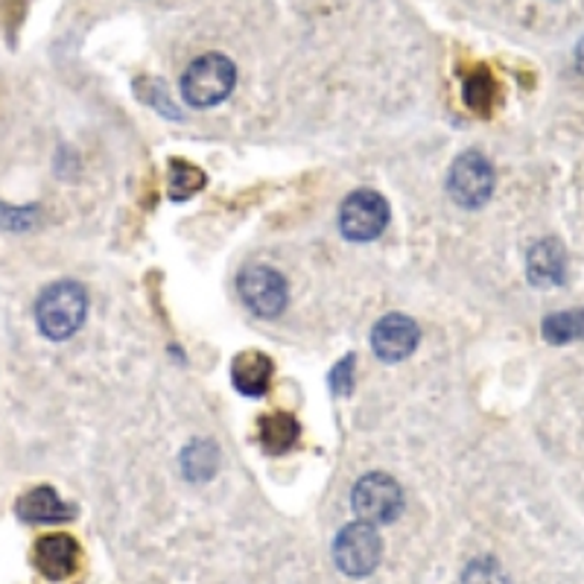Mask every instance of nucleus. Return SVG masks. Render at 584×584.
Returning a JSON list of instances; mask_svg holds the SVG:
<instances>
[{
	"label": "nucleus",
	"instance_id": "obj_1",
	"mask_svg": "<svg viewBox=\"0 0 584 584\" xmlns=\"http://www.w3.org/2000/svg\"><path fill=\"white\" fill-rule=\"evenodd\" d=\"M88 313V295L77 281H59L42 290L35 301V325L47 339L61 342L77 334Z\"/></svg>",
	"mask_w": 584,
	"mask_h": 584
},
{
	"label": "nucleus",
	"instance_id": "obj_2",
	"mask_svg": "<svg viewBox=\"0 0 584 584\" xmlns=\"http://www.w3.org/2000/svg\"><path fill=\"white\" fill-rule=\"evenodd\" d=\"M234 82H237L234 61L223 53H205L184 70L181 97L193 109H211V105L223 103L225 97L232 94Z\"/></svg>",
	"mask_w": 584,
	"mask_h": 584
},
{
	"label": "nucleus",
	"instance_id": "obj_3",
	"mask_svg": "<svg viewBox=\"0 0 584 584\" xmlns=\"http://www.w3.org/2000/svg\"><path fill=\"white\" fill-rule=\"evenodd\" d=\"M351 503L362 524L386 526L404 512V491L386 473H369L353 485Z\"/></svg>",
	"mask_w": 584,
	"mask_h": 584
},
{
	"label": "nucleus",
	"instance_id": "obj_4",
	"mask_svg": "<svg viewBox=\"0 0 584 584\" xmlns=\"http://www.w3.org/2000/svg\"><path fill=\"white\" fill-rule=\"evenodd\" d=\"M383 555V543H380L378 529L371 524H351L345 526L342 532L336 535L334 559L336 568L342 570L345 576L366 579L371 576L380 564Z\"/></svg>",
	"mask_w": 584,
	"mask_h": 584
},
{
	"label": "nucleus",
	"instance_id": "obj_5",
	"mask_svg": "<svg viewBox=\"0 0 584 584\" xmlns=\"http://www.w3.org/2000/svg\"><path fill=\"white\" fill-rule=\"evenodd\" d=\"M447 193L462 207L485 205L494 193V167L488 158L480 153L459 155L447 176Z\"/></svg>",
	"mask_w": 584,
	"mask_h": 584
},
{
	"label": "nucleus",
	"instance_id": "obj_6",
	"mask_svg": "<svg viewBox=\"0 0 584 584\" xmlns=\"http://www.w3.org/2000/svg\"><path fill=\"white\" fill-rule=\"evenodd\" d=\"M389 223L386 199L374 190H357L339 207V232L353 243H369L383 234Z\"/></svg>",
	"mask_w": 584,
	"mask_h": 584
},
{
	"label": "nucleus",
	"instance_id": "obj_7",
	"mask_svg": "<svg viewBox=\"0 0 584 584\" xmlns=\"http://www.w3.org/2000/svg\"><path fill=\"white\" fill-rule=\"evenodd\" d=\"M243 304L260 318H276L287 307V281L269 267H249L237 281Z\"/></svg>",
	"mask_w": 584,
	"mask_h": 584
},
{
	"label": "nucleus",
	"instance_id": "obj_8",
	"mask_svg": "<svg viewBox=\"0 0 584 584\" xmlns=\"http://www.w3.org/2000/svg\"><path fill=\"white\" fill-rule=\"evenodd\" d=\"M418 339H422V330L404 313H389L371 330V348L386 362L406 360L418 348Z\"/></svg>",
	"mask_w": 584,
	"mask_h": 584
},
{
	"label": "nucleus",
	"instance_id": "obj_9",
	"mask_svg": "<svg viewBox=\"0 0 584 584\" xmlns=\"http://www.w3.org/2000/svg\"><path fill=\"white\" fill-rule=\"evenodd\" d=\"M33 561L38 573L50 582H61L68 579L79 564V543L65 532L44 535L35 541Z\"/></svg>",
	"mask_w": 584,
	"mask_h": 584
},
{
	"label": "nucleus",
	"instance_id": "obj_10",
	"mask_svg": "<svg viewBox=\"0 0 584 584\" xmlns=\"http://www.w3.org/2000/svg\"><path fill=\"white\" fill-rule=\"evenodd\" d=\"M15 515L18 520H24V524H65V520H70L77 512H74V506H68L50 485H42V488H33L30 494L18 499Z\"/></svg>",
	"mask_w": 584,
	"mask_h": 584
},
{
	"label": "nucleus",
	"instance_id": "obj_11",
	"mask_svg": "<svg viewBox=\"0 0 584 584\" xmlns=\"http://www.w3.org/2000/svg\"><path fill=\"white\" fill-rule=\"evenodd\" d=\"M568 258H564V246L559 240H541L535 243L526 258V272L538 287H555L564 281L568 272Z\"/></svg>",
	"mask_w": 584,
	"mask_h": 584
},
{
	"label": "nucleus",
	"instance_id": "obj_12",
	"mask_svg": "<svg viewBox=\"0 0 584 584\" xmlns=\"http://www.w3.org/2000/svg\"><path fill=\"white\" fill-rule=\"evenodd\" d=\"M269 380H272V360L260 351L240 353L232 366V383L240 395L260 397L267 395Z\"/></svg>",
	"mask_w": 584,
	"mask_h": 584
},
{
	"label": "nucleus",
	"instance_id": "obj_13",
	"mask_svg": "<svg viewBox=\"0 0 584 584\" xmlns=\"http://www.w3.org/2000/svg\"><path fill=\"white\" fill-rule=\"evenodd\" d=\"M299 422L287 413L267 415V418L260 422V445H263V450H267L269 456L290 453L292 447L299 445Z\"/></svg>",
	"mask_w": 584,
	"mask_h": 584
},
{
	"label": "nucleus",
	"instance_id": "obj_14",
	"mask_svg": "<svg viewBox=\"0 0 584 584\" xmlns=\"http://www.w3.org/2000/svg\"><path fill=\"white\" fill-rule=\"evenodd\" d=\"M216 468H220V453H216V447L211 445V441L202 438V441H190V445L184 447V453H181V471H184L188 480H211Z\"/></svg>",
	"mask_w": 584,
	"mask_h": 584
},
{
	"label": "nucleus",
	"instance_id": "obj_15",
	"mask_svg": "<svg viewBox=\"0 0 584 584\" xmlns=\"http://www.w3.org/2000/svg\"><path fill=\"white\" fill-rule=\"evenodd\" d=\"M543 339L552 345L576 342L584 339V307L568 310V313H552L543 318Z\"/></svg>",
	"mask_w": 584,
	"mask_h": 584
},
{
	"label": "nucleus",
	"instance_id": "obj_16",
	"mask_svg": "<svg viewBox=\"0 0 584 584\" xmlns=\"http://www.w3.org/2000/svg\"><path fill=\"white\" fill-rule=\"evenodd\" d=\"M462 97L471 112L476 114L491 112V103L497 100V82H494V77L488 74V68H476L471 77L464 79Z\"/></svg>",
	"mask_w": 584,
	"mask_h": 584
},
{
	"label": "nucleus",
	"instance_id": "obj_17",
	"mask_svg": "<svg viewBox=\"0 0 584 584\" xmlns=\"http://www.w3.org/2000/svg\"><path fill=\"white\" fill-rule=\"evenodd\" d=\"M202 188H205V172L199 170V167H193L188 161L170 164V196L176 202H184V199H190Z\"/></svg>",
	"mask_w": 584,
	"mask_h": 584
},
{
	"label": "nucleus",
	"instance_id": "obj_18",
	"mask_svg": "<svg viewBox=\"0 0 584 584\" xmlns=\"http://www.w3.org/2000/svg\"><path fill=\"white\" fill-rule=\"evenodd\" d=\"M462 584H506V576L494 559H473L464 568Z\"/></svg>",
	"mask_w": 584,
	"mask_h": 584
},
{
	"label": "nucleus",
	"instance_id": "obj_19",
	"mask_svg": "<svg viewBox=\"0 0 584 584\" xmlns=\"http://www.w3.org/2000/svg\"><path fill=\"white\" fill-rule=\"evenodd\" d=\"M35 207H7L0 205V225L3 228H30L35 223Z\"/></svg>",
	"mask_w": 584,
	"mask_h": 584
},
{
	"label": "nucleus",
	"instance_id": "obj_20",
	"mask_svg": "<svg viewBox=\"0 0 584 584\" xmlns=\"http://www.w3.org/2000/svg\"><path fill=\"white\" fill-rule=\"evenodd\" d=\"M330 383H334V392H339V395H348L353 386V357H345L339 366L334 369V374H330Z\"/></svg>",
	"mask_w": 584,
	"mask_h": 584
},
{
	"label": "nucleus",
	"instance_id": "obj_21",
	"mask_svg": "<svg viewBox=\"0 0 584 584\" xmlns=\"http://www.w3.org/2000/svg\"><path fill=\"white\" fill-rule=\"evenodd\" d=\"M576 68H579V74H584V38L576 47Z\"/></svg>",
	"mask_w": 584,
	"mask_h": 584
}]
</instances>
